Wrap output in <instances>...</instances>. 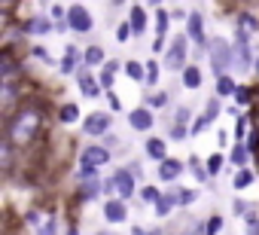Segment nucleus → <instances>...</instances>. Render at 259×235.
<instances>
[{
  "mask_svg": "<svg viewBox=\"0 0 259 235\" xmlns=\"http://www.w3.org/2000/svg\"><path fill=\"white\" fill-rule=\"evenodd\" d=\"M43 110L37 107V104H19L13 113H10V120H7V141L10 144H16V147H28L34 138H40V132H43Z\"/></svg>",
  "mask_w": 259,
  "mask_h": 235,
  "instance_id": "nucleus-1",
  "label": "nucleus"
},
{
  "mask_svg": "<svg viewBox=\"0 0 259 235\" xmlns=\"http://www.w3.org/2000/svg\"><path fill=\"white\" fill-rule=\"evenodd\" d=\"M204 58H207V67H210L213 80L223 76V73H232V67H235V46H232V40H226V37H210Z\"/></svg>",
  "mask_w": 259,
  "mask_h": 235,
  "instance_id": "nucleus-2",
  "label": "nucleus"
},
{
  "mask_svg": "<svg viewBox=\"0 0 259 235\" xmlns=\"http://www.w3.org/2000/svg\"><path fill=\"white\" fill-rule=\"evenodd\" d=\"M189 46H192V40L186 37V31H177V34H171V40H168V49H165V55H162V64H165V70H171V73H183V67L192 61V52H189Z\"/></svg>",
  "mask_w": 259,
  "mask_h": 235,
  "instance_id": "nucleus-3",
  "label": "nucleus"
},
{
  "mask_svg": "<svg viewBox=\"0 0 259 235\" xmlns=\"http://www.w3.org/2000/svg\"><path fill=\"white\" fill-rule=\"evenodd\" d=\"M101 195H104V177H101V171L79 168L76 177H73V199L82 202V205H89V202H98Z\"/></svg>",
  "mask_w": 259,
  "mask_h": 235,
  "instance_id": "nucleus-4",
  "label": "nucleus"
},
{
  "mask_svg": "<svg viewBox=\"0 0 259 235\" xmlns=\"http://www.w3.org/2000/svg\"><path fill=\"white\" fill-rule=\"evenodd\" d=\"M79 126H82V135H85V138L101 141V138H107V135L113 132V113H110V110H92Z\"/></svg>",
  "mask_w": 259,
  "mask_h": 235,
  "instance_id": "nucleus-5",
  "label": "nucleus"
},
{
  "mask_svg": "<svg viewBox=\"0 0 259 235\" xmlns=\"http://www.w3.org/2000/svg\"><path fill=\"white\" fill-rule=\"evenodd\" d=\"M76 162H79V168H95V171H101V168H107V165L113 162V150H107L101 141H92V144H85V147L79 150Z\"/></svg>",
  "mask_w": 259,
  "mask_h": 235,
  "instance_id": "nucleus-6",
  "label": "nucleus"
},
{
  "mask_svg": "<svg viewBox=\"0 0 259 235\" xmlns=\"http://www.w3.org/2000/svg\"><path fill=\"white\" fill-rule=\"evenodd\" d=\"M67 28L73 37H85L95 31V16L85 4H70L67 7Z\"/></svg>",
  "mask_w": 259,
  "mask_h": 235,
  "instance_id": "nucleus-7",
  "label": "nucleus"
},
{
  "mask_svg": "<svg viewBox=\"0 0 259 235\" xmlns=\"http://www.w3.org/2000/svg\"><path fill=\"white\" fill-rule=\"evenodd\" d=\"M186 37L195 43V52L198 55H204L207 52V43H210V37H207V28H204V13L201 10H189V19H186Z\"/></svg>",
  "mask_w": 259,
  "mask_h": 235,
  "instance_id": "nucleus-8",
  "label": "nucleus"
},
{
  "mask_svg": "<svg viewBox=\"0 0 259 235\" xmlns=\"http://www.w3.org/2000/svg\"><path fill=\"white\" fill-rule=\"evenodd\" d=\"M113 177H116V195L125 199V202H135L138 192H141V180L135 177V171L122 165V168H113Z\"/></svg>",
  "mask_w": 259,
  "mask_h": 235,
  "instance_id": "nucleus-9",
  "label": "nucleus"
},
{
  "mask_svg": "<svg viewBox=\"0 0 259 235\" xmlns=\"http://www.w3.org/2000/svg\"><path fill=\"white\" fill-rule=\"evenodd\" d=\"M101 217H104L107 226H122V223H128L132 211H128V202L125 199L113 195V199H104L101 202Z\"/></svg>",
  "mask_w": 259,
  "mask_h": 235,
  "instance_id": "nucleus-10",
  "label": "nucleus"
},
{
  "mask_svg": "<svg viewBox=\"0 0 259 235\" xmlns=\"http://www.w3.org/2000/svg\"><path fill=\"white\" fill-rule=\"evenodd\" d=\"M76 89H79V95L85 98V101H101L107 92L101 89V83H98V70H89V67H79L76 70Z\"/></svg>",
  "mask_w": 259,
  "mask_h": 235,
  "instance_id": "nucleus-11",
  "label": "nucleus"
},
{
  "mask_svg": "<svg viewBox=\"0 0 259 235\" xmlns=\"http://www.w3.org/2000/svg\"><path fill=\"white\" fill-rule=\"evenodd\" d=\"M125 120H128V129H132V132L147 135V132L156 129V110L147 107V104H141V107H132V110H128Z\"/></svg>",
  "mask_w": 259,
  "mask_h": 235,
  "instance_id": "nucleus-12",
  "label": "nucleus"
},
{
  "mask_svg": "<svg viewBox=\"0 0 259 235\" xmlns=\"http://www.w3.org/2000/svg\"><path fill=\"white\" fill-rule=\"evenodd\" d=\"M79 67H85V49H79L76 43H64V55L58 61V73L61 76H76Z\"/></svg>",
  "mask_w": 259,
  "mask_h": 235,
  "instance_id": "nucleus-13",
  "label": "nucleus"
},
{
  "mask_svg": "<svg viewBox=\"0 0 259 235\" xmlns=\"http://www.w3.org/2000/svg\"><path fill=\"white\" fill-rule=\"evenodd\" d=\"M128 25H132V31H135V40H141L144 34H147V28H150V22H153V16H150V7L144 4V0H135L132 7H128Z\"/></svg>",
  "mask_w": 259,
  "mask_h": 235,
  "instance_id": "nucleus-14",
  "label": "nucleus"
},
{
  "mask_svg": "<svg viewBox=\"0 0 259 235\" xmlns=\"http://www.w3.org/2000/svg\"><path fill=\"white\" fill-rule=\"evenodd\" d=\"M22 34H28V37H49V34H55V22L49 19V13H34V16L22 19Z\"/></svg>",
  "mask_w": 259,
  "mask_h": 235,
  "instance_id": "nucleus-15",
  "label": "nucleus"
},
{
  "mask_svg": "<svg viewBox=\"0 0 259 235\" xmlns=\"http://www.w3.org/2000/svg\"><path fill=\"white\" fill-rule=\"evenodd\" d=\"M183 171H186V162L177 159V156H168L165 162L156 165V180H162V183H180Z\"/></svg>",
  "mask_w": 259,
  "mask_h": 235,
  "instance_id": "nucleus-16",
  "label": "nucleus"
},
{
  "mask_svg": "<svg viewBox=\"0 0 259 235\" xmlns=\"http://www.w3.org/2000/svg\"><path fill=\"white\" fill-rule=\"evenodd\" d=\"M177 208H180V195H177V183H171V189H165V195L153 205V214H156L159 220H168Z\"/></svg>",
  "mask_w": 259,
  "mask_h": 235,
  "instance_id": "nucleus-17",
  "label": "nucleus"
},
{
  "mask_svg": "<svg viewBox=\"0 0 259 235\" xmlns=\"http://www.w3.org/2000/svg\"><path fill=\"white\" fill-rule=\"evenodd\" d=\"M144 156L150 159V162H165L168 159V141L165 138H159V135H147L144 138Z\"/></svg>",
  "mask_w": 259,
  "mask_h": 235,
  "instance_id": "nucleus-18",
  "label": "nucleus"
},
{
  "mask_svg": "<svg viewBox=\"0 0 259 235\" xmlns=\"http://www.w3.org/2000/svg\"><path fill=\"white\" fill-rule=\"evenodd\" d=\"M55 120H58L61 126H76V123L85 120V116H82V107H79L76 101H61V104L55 107Z\"/></svg>",
  "mask_w": 259,
  "mask_h": 235,
  "instance_id": "nucleus-19",
  "label": "nucleus"
},
{
  "mask_svg": "<svg viewBox=\"0 0 259 235\" xmlns=\"http://www.w3.org/2000/svg\"><path fill=\"white\" fill-rule=\"evenodd\" d=\"M201 86H204V70L198 67V61H189V64L183 67V73H180V89L198 92Z\"/></svg>",
  "mask_w": 259,
  "mask_h": 235,
  "instance_id": "nucleus-20",
  "label": "nucleus"
},
{
  "mask_svg": "<svg viewBox=\"0 0 259 235\" xmlns=\"http://www.w3.org/2000/svg\"><path fill=\"white\" fill-rule=\"evenodd\" d=\"M238 86H241V83L235 80V73H223V76L213 80V95L223 98V101H232L235 92H238Z\"/></svg>",
  "mask_w": 259,
  "mask_h": 235,
  "instance_id": "nucleus-21",
  "label": "nucleus"
},
{
  "mask_svg": "<svg viewBox=\"0 0 259 235\" xmlns=\"http://www.w3.org/2000/svg\"><path fill=\"white\" fill-rule=\"evenodd\" d=\"M186 171L192 174V180H195V183H207V186L213 183V177H210V171H207L204 159H201V156H195V153L186 159Z\"/></svg>",
  "mask_w": 259,
  "mask_h": 235,
  "instance_id": "nucleus-22",
  "label": "nucleus"
},
{
  "mask_svg": "<svg viewBox=\"0 0 259 235\" xmlns=\"http://www.w3.org/2000/svg\"><path fill=\"white\" fill-rule=\"evenodd\" d=\"M250 156H253V150H250L247 141L232 144V150H229V165H232V168H247V165H250Z\"/></svg>",
  "mask_w": 259,
  "mask_h": 235,
  "instance_id": "nucleus-23",
  "label": "nucleus"
},
{
  "mask_svg": "<svg viewBox=\"0 0 259 235\" xmlns=\"http://www.w3.org/2000/svg\"><path fill=\"white\" fill-rule=\"evenodd\" d=\"M250 132H253V110H244V113L238 116V120H235V129H232L235 144L247 141V138H250Z\"/></svg>",
  "mask_w": 259,
  "mask_h": 235,
  "instance_id": "nucleus-24",
  "label": "nucleus"
},
{
  "mask_svg": "<svg viewBox=\"0 0 259 235\" xmlns=\"http://www.w3.org/2000/svg\"><path fill=\"white\" fill-rule=\"evenodd\" d=\"M107 64V49L101 43H89L85 46V67L89 70H101Z\"/></svg>",
  "mask_w": 259,
  "mask_h": 235,
  "instance_id": "nucleus-25",
  "label": "nucleus"
},
{
  "mask_svg": "<svg viewBox=\"0 0 259 235\" xmlns=\"http://www.w3.org/2000/svg\"><path fill=\"white\" fill-rule=\"evenodd\" d=\"M168 31H171V10H162V7L153 10V34L168 40Z\"/></svg>",
  "mask_w": 259,
  "mask_h": 235,
  "instance_id": "nucleus-26",
  "label": "nucleus"
},
{
  "mask_svg": "<svg viewBox=\"0 0 259 235\" xmlns=\"http://www.w3.org/2000/svg\"><path fill=\"white\" fill-rule=\"evenodd\" d=\"M256 183V171L247 165V168H235V177H232V189L235 192H244V189H250Z\"/></svg>",
  "mask_w": 259,
  "mask_h": 235,
  "instance_id": "nucleus-27",
  "label": "nucleus"
},
{
  "mask_svg": "<svg viewBox=\"0 0 259 235\" xmlns=\"http://www.w3.org/2000/svg\"><path fill=\"white\" fill-rule=\"evenodd\" d=\"M122 73L132 80V83H147V61H141V58H128Z\"/></svg>",
  "mask_w": 259,
  "mask_h": 235,
  "instance_id": "nucleus-28",
  "label": "nucleus"
},
{
  "mask_svg": "<svg viewBox=\"0 0 259 235\" xmlns=\"http://www.w3.org/2000/svg\"><path fill=\"white\" fill-rule=\"evenodd\" d=\"M235 28H244V31L256 34V31H259V16L250 13V10H238V13H235Z\"/></svg>",
  "mask_w": 259,
  "mask_h": 235,
  "instance_id": "nucleus-29",
  "label": "nucleus"
},
{
  "mask_svg": "<svg viewBox=\"0 0 259 235\" xmlns=\"http://www.w3.org/2000/svg\"><path fill=\"white\" fill-rule=\"evenodd\" d=\"M226 162H229V153H223V150H217V153L204 156V165H207L210 177H220V174H223V168H226Z\"/></svg>",
  "mask_w": 259,
  "mask_h": 235,
  "instance_id": "nucleus-30",
  "label": "nucleus"
},
{
  "mask_svg": "<svg viewBox=\"0 0 259 235\" xmlns=\"http://www.w3.org/2000/svg\"><path fill=\"white\" fill-rule=\"evenodd\" d=\"M232 101H235V107H256V92H253V86H247V83H241Z\"/></svg>",
  "mask_w": 259,
  "mask_h": 235,
  "instance_id": "nucleus-31",
  "label": "nucleus"
},
{
  "mask_svg": "<svg viewBox=\"0 0 259 235\" xmlns=\"http://www.w3.org/2000/svg\"><path fill=\"white\" fill-rule=\"evenodd\" d=\"M162 195H165V189H159L156 183H141V192H138V199L144 202V208H147V205L153 208V205H156Z\"/></svg>",
  "mask_w": 259,
  "mask_h": 235,
  "instance_id": "nucleus-32",
  "label": "nucleus"
},
{
  "mask_svg": "<svg viewBox=\"0 0 259 235\" xmlns=\"http://www.w3.org/2000/svg\"><path fill=\"white\" fill-rule=\"evenodd\" d=\"M192 120H195V110H192L189 104H177V107H174V116L168 120V126H171V123H180V126H192Z\"/></svg>",
  "mask_w": 259,
  "mask_h": 235,
  "instance_id": "nucleus-33",
  "label": "nucleus"
},
{
  "mask_svg": "<svg viewBox=\"0 0 259 235\" xmlns=\"http://www.w3.org/2000/svg\"><path fill=\"white\" fill-rule=\"evenodd\" d=\"M162 61L159 58H147V89H156L159 86V76H162Z\"/></svg>",
  "mask_w": 259,
  "mask_h": 235,
  "instance_id": "nucleus-34",
  "label": "nucleus"
},
{
  "mask_svg": "<svg viewBox=\"0 0 259 235\" xmlns=\"http://www.w3.org/2000/svg\"><path fill=\"white\" fill-rule=\"evenodd\" d=\"M168 138H171V144H183V141L192 138V129L189 126H180V123H171L168 126Z\"/></svg>",
  "mask_w": 259,
  "mask_h": 235,
  "instance_id": "nucleus-35",
  "label": "nucleus"
},
{
  "mask_svg": "<svg viewBox=\"0 0 259 235\" xmlns=\"http://www.w3.org/2000/svg\"><path fill=\"white\" fill-rule=\"evenodd\" d=\"M204 116H207V120L210 123H217L220 120V113H223V98H217V95H210L207 101H204V110H201Z\"/></svg>",
  "mask_w": 259,
  "mask_h": 235,
  "instance_id": "nucleus-36",
  "label": "nucleus"
},
{
  "mask_svg": "<svg viewBox=\"0 0 259 235\" xmlns=\"http://www.w3.org/2000/svg\"><path fill=\"white\" fill-rule=\"evenodd\" d=\"M113 37H116V43H119V46H125V43H132V40H135V31H132V25H128V19H122V22L116 25Z\"/></svg>",
  "mask_w": 259,
  "mask_h": 235,
  "instance_id": "nucleus-37",
  "label": "nucleus"
},
{
  "mask_svg": "<svg viewBox=\"0 0 259 235\" xmlns=\"http://www.w3.org/2000/svg\"><path fill=\"white\" fill-rule=\"evenodd\" d=\"M19 67H22V64L16 61V55H13L10 46H7V49H4V80H13V76L19 73Z\"/></svg>",
  "mask_w": 259,
  "mask_h": 235,
  "instance_id": "nucleus-38",
  "label": "nucleus"
},
{
  "mask_svg": "<svg viewBox=\"0 0 259 235\" xmlns=\"http://www.w3.org/2000/svg\"><path fill=\"white\" fill-rule=\"evenodd\" d=\"M147 107H153V110H165L168 104H171V92H153V95H147V101H144Z\"/></svg>",
  "mask_w": 259,
  "mask_h": 235,
  "instance_id": "nucleus-39",
  "label": "nucleus"
},
{
  "mask_svg": "<svg viewBox=\"0 0 259 235\" xmlns=\"http://www.w3.org/2000/svg\"><path fill=\"white\" fill-rule=\"evenodd\" d=\"M177 195H180V208L198 205V189H189V186H180V183H177Z\"/></svg>",
  "mask_w": 259,
  "mask_h": 235,
  "instance_id": "nucleus-40",
  "label": "nucleus"
},
{
  "mask_svg": "<svg viewBox=\"0 0 259 235\" xmlns=\"http://www.w3.org/2000/svg\"><path fill=\"white\" fill-rule=\"evenodd\" d=\"M98 83H101L104 92H116V73H113V70L101 67V70H98Z\"/></svg>",
  "mask_w": 259,
  "mask_h": 235,
  "instance_id": "nucleus-41",
  "label": "nucleus"
},
{
  "mask_svg": "<svg viewBox=\"0 0 259 235\" xmlns=\"http://www.w3.org/2000/svg\"><path fill=\"white\" fill-rule=\"evenodd\" d=\"M37 235H64V232H58V217L49 214V217L43 220V226L37 229Z\"/></svg>",
  "mask_w": 259,
  "mask_h": 235,
  "instance_id": "nucleus-42",
  "label": "nucleus"
},
{
  "mask_svg": "<svg viewBox=\"0 0 259 235\" xmlns=\"http://www.w3.org/2000/svg\"><path fill=\"white\" fill-rule=\"evenodd\" d=\"M49 19H52L55 25L67 22V7H64V4H58V0H55V4H49Z\"/></svg>",
  "mask_w": 259,
  "mask_h": 235,
  "instance_id": "nucleus-43",
  "label": "nucleus"
},
{
  "mask_svg": "<svg viewBox=\"0 0 259 235\" xmlns=\"http://www.w3.org/2000/svg\"><path fill=\"white\" fill-rule=\"evenodd\" d=\"M210 126H213V123L207 120V116H204V113H198L195 120H192V126H189V129H192V138H198V135H201V132H207Z\"/></svg>",
  "mask_w": 259,
  "mask_h": 235,
  "instance_id": "nucleus-44",
  "label": "nucleus"
},
{
  "mask_svg": "<svg viewBox=\"0 0 259 235\" xmlns=\"http://www.w3.org/2000/svg\"><path fill=\"white\" fill-rule=\"evenodd\" d=\"M204 223H207V235H220V232H223V226H226L223 214H210Z\"/></svg>",
  "mask_w": 259,
  "mask_h": 235,
  "instance_id": "nucleus-45",
  "label": "nucleus"
},
{
  "mask_svg": "<svg viewBox=\"0 0 259 235\" xmlns=\"http://www.w3.org/2000/svg\"><path fill=\"white\" fill-rule=\"evenodd\" d=\"M28 52H31V58H37V61H43V64H52V55H49V49H46V46L34 43V46H31Z\"/></svg>",
  "mask_w": 259,
  "mask_h": 235,
  "instance_id": "nucleus-46",
  "label": "nucleus"
},
{
  "mask_svg": "<svg viewBox=\"0 0 259 235\" xmlns=\"http://www.w3.org/2000/svg\"><path fill=\"white\" fill-rule=\"evenodd\" d=\"M132 235H165V229L162 226H141V223H135Z\"/></svg>",
  "mask_w": 259,
  "mask_h": 235,
  "instance_id": "nucleus-47",
  "label": "nucleus"
},
{
  "mask_svg": "<svg viewBox=\"0 0 259 235\" xmlns=\"http://www.w3.org/2000/svg\"><path fill=\"white\" fill-rule=\"evenodd\" d=\"M232 144H235V138H232L226 129H220V132H217V150H232Z\"/></svg>",
  "mask_w": 259,
  "mask_h": 235,
  "instance_id": "nucleus-48",
  "label": "nucleus"
},
{
  "mask_svg": "<svg viewBox=\"0 0 259 235\" xmlns=\"http://www.w3.org/2000/svg\"><path fill=\"white\" fill-rule=\"evenodd\" d=\"M250 211H253V208H250V205H247L244 199H235V202H232V214H235V217H241V220H244V217H247Z\"/></svg>",
  "mask_w": 259,
  "mask_h": 235,
  "instance_id": "nucleus-49",
  "label": "nucleus"
},
{
  "mask_svg": "<svg viewBox=\"0 0 259 235\" xmlns=\"http://www.w3.org/2000/svg\"><path fill=\"white\" fill-rule=\"evenodd\" d=\"M104 98H107V104H110V113H122V101H119L116 92H107Z\"/></svg>",
  "mask_w": 259,
  "mask_h": 235,
  "instance_id": "nucleus-50",
  "label": "nucleus"
},
{
  "mask_svg": "<svg viewBox=\"0 0 259 235\" xmlns=\"http://www.w3.org/2000/svg\"><path fill=\"white\" fill-rule=\"evenodd\" d=\"M116 195V177H104V199H113Z\"/></svg>",
  "mask_w": 259,
  "mask_h": 235,
  "instance_id": "nucleus-51",
  "label": "nucleus"
},
{
  "mask_svg": "<svg viewBox=\"0 0 259 235\" xmlns=\"http://www.w3.org/2000/svg\"><path fill=\"white\" fill-rule=\"evenodd\" d=\"M171 19H177V22H183V25H186L189 13H186V10H180V7H174V10H171Z\"/></svg>",
  "mask_w": 259,
  "mask_h": 235,
  "instance_id": "nucleus-52",
  "label": "nucleus"
},
{
  "mask_svg": "<svg viewBox=\"0 0 259 235\" xmlns=\"http://www.w3.org/2000/svg\"><path fill=\"white\" fill-rule=\"evenodd\" d=\"M101 144H104V147H107V150H113V147H116V144H119V138H116V135H113V132H110V135H107V138H101Z\"/></svg>",
  "mask_w": 259,
  "mask_h": 235,
  "instance_id": "nucleus-53",
  "label": "nucleus"
},
{
  "mask_svg": "<svg viewBox=\"0 0 259 235\" xmlns=\"http://www.w3.org/2000/svg\"><path fill=\"white\" fill-rule=\"evenodd\" d=\"M244 235H259V223H244Z\"/></svg>",
  "mask_w": 259,
  "mask_h": 235,
  "instance_id": "nucleus-54",
  "label": "nucleus"
},
{
  "mask_svg": "<svg viewBox=\"0 0 259 235\" xmlns=\"http://www.w3.org/2000/svg\"><path fill=\"white\" fill-rule=\"evenodd\" d=\"M64 235H79V226H76V223H70V226H64Z\"/></svg>",
  "mask_w": 259,
  "mask_h": 235,
  "instance_id": "nucleus-55",
  "label": "nucleus"
},
{
  "mask_svg": "<svg viewBox=\"0 0 259 235\" xmlns=\"http://www.w3.org/2000/svg\"><path fill=\"white\" fill-rule=\"evenodd\" d=\"M95 235H119V232H113V229H95Z\"/></svg>",
  "mask_w": 259,
  "mask_h": 235,
  "instance_id": "nucleus-56",
  "label": "nucleus"
},
{
  "mask_svg": "<svg viewBox=\"0 0 259 235\" xmlns=\"http://www.w3.org/2000/svg\"><path fill=\"white\" fill-rule=\"evenodd\" d=\"M147 7H150V10H159V7H162V0H147Z\"/></svg>",
  "mask_w": 259,
  "mask_h": 235,
  "instance_id": "nucleus-57",
  "label": "nucleus"
},
{
  "mask_svg": "<svg viewBox=\"0 0 259 235\" xmlns=\"http://www.w3.org/2000/svg\"><path fill=\"white\" fill-rule=\"evenodd\" d=\"M110 4H113V7H116V10H122V7H125V4H128V0H110Z\"/></svg>",
  "mask_w": 259,
  "mask_h": 235,
  "instance_id": "nucleus-58",
  "label": "nucleus"
},
{
  "mask_svg": "<svg viewBox=\"0 0 259 235\" xmlns=\"http://www.w3.org/2000/svg\"><path fill=\"white\" fill-rule=\"evenodd\" d=\"M253 73H256V80H259V55H256V67H253Z\"/></svg>",
  "mask_w": 259,
  "mask_h": 235,
  "instance_id": "nucleus-59",
  "label": "nucleus"
},
{
  "mask_svg": "<svg viewBox=\"0 0 259 235\" xmlns=\"http://www.w3.org/2000/svg\"><path fill=\"white\" fill-rule=\"evenodd\" d=\"M165 235H180V232H165Z\"/></svg>",
  "mask_w": 259,
  "mask_h": 235,
  "instance_id": "nucleus-60",
  "label": "nucleus"
},
{
  "mask_svg": "<svg viewBox=\"0 0 259 235\" xmlns=\"http://www.w3.org/2000/svg\"><path fill=\"white\" fill-rule=\"evenodd\" d=\"M46 4H55V0H46Z\"/></svg>",
  "mask_w": 259,
  "mask_h": 235,
  "instance_id": "nucleus-61",
  "label": "nucleus"
}]
</instances>
